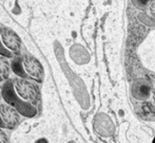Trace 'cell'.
Wrapping results in <instances>:
<instances>
[{
    "instance_id": "5b68a950",
    "label": "cell",
    "mask_w": 155,
    "mask_h": 143,
    "mask_svg": "<svg viewBox=\"0 0 155 143\" xmlns=\"http://www.w3.org/2000/svg\"><path fill=\"white\" fill-rule=\"evenodd\" d=\"M21 39L16 32L0 26V55L5 58H14L21 54Z\"/></svg>"
},
{
    "instance_id": "ba28073f",
    "label": "cell",
    "mask_w": 155,
    "mask_h": 143,
    "mask_svg": "<svg viewBox=\"0 0 155 143\" xmlns=\"http://www.w3.org/2000/svg\"><path fill=\"white\" fill-rule=\"evenodd\" d=\"M0 143H10V139H8L6 133L1 128H0Z\"/></svg>"
},
{
    "instance_id": "3957f363",
    "label": "cell",
    "mask_w": 155,
    "mask_h": 143,
    "mask_svg": "<svg viewBox=\"0 0 155 143\" xmlns=\"http://www.w3.org/2000/svg\"><path fill=\"white\" fill-rule=\"evenodd\" d=\"M128 15L134 32L143 35L155 28V0H128Z\"/></svg>"
},
{
    "instance_id": "9c48e42d",
    "label": "cell",
    "mask_w": 155,
    "mask_h": 143,
    "mask_svg": "<svg viewBox=\"0 0 155 143\" xmlns=\"http://www.w3.org/2000/svg\"><path fill=\"white\" fill-rule=\"evenodd\" d=\"M1 98H2V94H1V86H0V101H1Z\"/></svg>"
},
{
    "instance_id": "277c9868",
    "label": "cell",
    "mask_w": 155,
    "mask_h": 143,
    "mask_svg": "<svg viewBox=\"0 0 155 143\" xmlns=\"http://www.w3.org/2000/svg\"><path fill=\"white\" fill-rule=\"evenodd\" d=\"M11 70L20 78L27 81L42 83L45 78V70L41 63L30 53L19 54L14 57L11 63Z\"/></svg>"
},
{
    "instance_id": "52a82bcc",
    "label": "cell",
    "mask_w": 155,
    "mask_h": 143,
    "mask_svg": "<svg viewBox=\"0 0 155 143\" xmlns=\"http://www.w3.org/2000/svg\"><path fill=\"white\" fill-rule=\"evenodd\" d=\"M11 66L5 57L0 55V82L6 81L10 76Z\"/></svg>"
},
{
    "instance_id": "6da1fadb",
    "label": "cell",
    "mask_w": 155,
    "mask_h": 143,
    "mask_svg": "<svg viewBox=\"0 0 155 143\" xmlns=\"http://www.w3.org/2000/svg\"><path fill=\"white\" fill-rule=\"evenodd\" d=\"M1 94L6 104L27 118H34L41 109L40 88L31 81L8 78L1 87Z\"/></svg>"
},
{
    "instance_id": "7a4b0ae2",
    "label": "cell",
    "mask_w": 155,
    "mask_h": 143,
    "mask_svg": "<svg viewBox=\"0 0 155 143\" xmlns=\"http://www.w3.org/2000/svg\"><path fill=\"white\" fill-rule=\"evenodd\" d=\"M130 96L135 110L143 117H155V76L140 74L132 81Z\"/></svg>"
},
{
    "instance_id": "8992f818",
    "label": "cell",
    "mask_w": 155,
    "mask_h": 143,
    "mask_svg": "<svg viewBox=\"0 0 155 143\" xmlns=\"http://www.w3.org/2000/svg\"><path fill=\"white\" fill-rule=\"evenodd\" d=\"M20 123V114L8 104H0V128L14 129Z\"/></svg>"
}]
</instances>
